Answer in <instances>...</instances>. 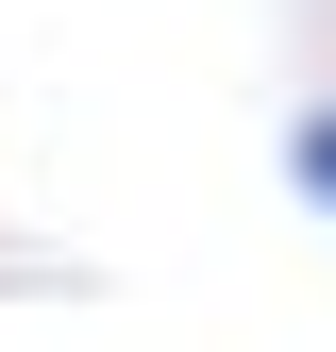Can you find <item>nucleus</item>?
Segmentation results:
<instances>
[{"mask_svg": "<svg viewBox=\"0 0 336 352\" xmlns=\"http://www.w3.org/2000/svg\"><path fill=\"white\" fill-rule=\"evenodd\" d=\"M303 201L336 218V118H303Z\"/></svg>", "mask_w": 336, "mask_h": 352, "instance_id": "1", "label": "nucleus"}]
</instances>
